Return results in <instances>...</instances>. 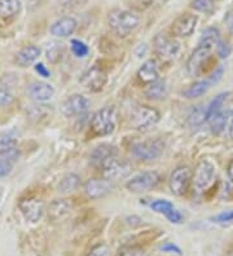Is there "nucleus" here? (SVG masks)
Returning a JSON list of instances; mask_svg holds the SVG:
<instances>
[{
	"label": "nucleus",
	"instance_id": "nucleus-31",
	"mask_svg": "<svg viewBox=\"0 0 233 256\" xmlns=\"http://www.w3.org/2000/svg\"><path fill=\"white\" fill-rule=\"evenodd\" d=\"M193 10H198L202 13H212L215 8L214 0H193L190 4Z\"/></svg>",
	"mask_w": 233,
	"mask_h": 256
},
{
	"label": "nucleus",
	"instance_id": "nucleus-30",
	"mask_svg": "<svg viewBox=\"0 0 233 256\" xmlns=\"http://www.w3.org/2000/svg\"><path fill=\"white\" fill-rule=\"evenodd\" d=\"M206 122V108L202 105L194 106L188 116V124L190 128H197Z\"/></svg>",
	"mask_w": 233,
	"mask_h": 256
},
{
	"label": "nucleus",
	"instance_id": "nucleus-6",
	"mask_svg": "<svg viewBox=\"0 0 233 256\" xmlns=\"http://www.w3.org/2000/svg\"><path fill=\"white\" fill-rule=\"evenodd\" d=\"M161 182V176L155 171H145L141 172L135 178H132L130 182L126 184V188L132 193H146V192L154 189Z\"/></svg>",
	"mask_w": 233,
	"mask_h": 256
},
{
	"label": "nucleus",
	"instance_id": "nucleus-43",
	"mask_svg": "<svg viewBox=\"0 0 233 256\" xmlns=\"http://www.w3.org/2000/svg\"><path fill=\"white\" fill-rule=\"evenodd\" d=\"M162 251H165V252H175V254H179L180 255L181 250L177 246H175L174 244H166L161 247Z\"/></svg>",
	"mask_w": 233,
	"mask_h": 256
},
{
	"label": "nucleus",
	"instance_id": "nucleus-19",
	"mask_svg": "<svg viewBox=\"0 0 233 256\" xmlns=\"http://www.w3.org/2000/svg\"><path fill=\"white\" fill-rule=\"evenodd\" d=\"M73 208V203L69 200H55L48 206V218L53 222H59L70 214Z\"/></svg>",
	"mask_w": 233,
	"mask_h": 256
},
{
	"label": "nucleus",
	"instance_id": "nucleus-25",
	"mask_svg": "<svg viewBox=\"0 0 233 256\" xmlns=\"http://www.w3.org/2000/svg\"><path fill=\"white\" fill-rule=\"evenodd\" d=\"M21 10V2L20 0H0V17L10 18V17L19 14Z\"/></svg>",
	"mask_w": 233,
	"mask_h": 256
},
{
	"label": "nucleus",
	"instance_id": "nucleus-44",
	"mask_svg": "<svg viewBox=\"0 0 233 256\" xmlns=\"http://www.w3.org/2000/svg\"><path fill=\"white\" fill-rule=\"evenodd\" d=\"M224 22H225V25H227L228 30L233 32V10H229V12L225 14V18H224Z\"/></svg>",
	"mask_w": 233,
	"mask_h": 256
},
{
	"label": "nucleus",
	"instance_id": "nucleus-45",
	"mask_svg": "<svg viewBox=\"0 0 233 256\" xmlns=\"http://www.w3.org/2000/svg\"><path fill=\"white\" fill-rule=\"evenodd\" d=\"M227 175H228V178H229L230 182H233V160H230L229 164H228V167H227Z\"/></svg>",
	"mask_w": 233,
	"mask_h": 256
},
{
	"label": "nucleus",
	"instance_id": "nucleus-46",
	"mask_svg": "<svg viewBox=\"0 0 233 256\" xmlns=\"http://www.w3.org/2000/svg\"><path fill=\"white\" fill-rule=\"evenodd\" d=\"M227 256H233V250L232 251H229V252H228V255Z\"/></svg>",
	"mask_w": 233,
	"mask_h": 256
},
{
	"label": "nucleus",
	"instance_id": "nucleus-23",
	"mask_svg": "<svg viewBox=\"0 0 233 256\" xmlns=\"http://www.w3.org/2000/svg\"><path fill=\"white\" fill-rule=\"evenodd\" d=\"M168 94V86L165 79H158L154 83L149 84L145 90V96L153 101L165 100Z\"/></svg>",
	"mask_w": 233,
	"mask_h": 256
},
{
	"label": "nucleus",
	"instance_id": "nucleus-12",
	"mask_svg": "<svg viewBox=\"0 0 233 256\" xmlns=\"http://www.w3.org/2000/svg\"><path fill=\"white\" fill-rule=\"evenodd\" d=\"M90 108V101L83 94H73L68 97L61 105V112L68 118L82 116Z\"/></svg>",
	"mask_w": 233,
	"mask_h": 256
},
{
	"label": "nucleus",
	"instance_id": "nucleus-32",
	"mask_svg": "<svg viewBox=\"0 0 233 256\" xmlns=\"http://www.w3.org/2000/svg\"><path fill=\"white\" fill-rule=\"evenodd\" d=\"M153 211L158 214H163V215H167L170 212L171 210H174V204L170 202V200H154V202L150 204Z\"/></svg>",
	"mask_w": 233,
	"mask_h": 256
},
{
	"label": "nucleus",
	"instance_id": "nucleus-7",
	"mask_svg": "<svg viewBox=\"0 0 233 256\" xmlns=\"http://www.w3.org/2000/svg\"><path fill=\"white\" fill-rule=\"evenodd\" d=\"M193 172L188 166H180L174 172L171 174L170 182H168V186L172 194L181 197L188 192L190 182H192Z\"/></svg>",
	"mask_w": 233,
	"mask_h": 256
},
{
	"label": "nucleus",
	"instance_id": "nucleus-9",
	"mask_svg": "<svg viewBox=\"0 0 233 256\" xmlns=\"http://www.w3.org/2000/svg\"><path fill=\"white\" fill-rule=\"evenodd\" d=\"M108 82V75L100 66H92L87 72L82 75L81 84L83 86L87 91L99 92L105 87Z\"/></svg>",
	"mask_w": 233,
	"mask_h": 256
},
{
	"label": "nucleus",
	"instance_id": "nucleus-35",
	"mask_svg": "<svg viewBox=\"0 0 233 256\" xmlns=\"http://www.w3.org/2000/svg\"><path fill=\"white\" fill-rule=\"evenodd\" d=\"M110 255V250H109V247L106 244H97L90 251L87 256H109Z\"/></svg>",
	"mask_w": 233,
	"mask_h": 256
},
{
	"label": "nucleus",
	"instance_id": "nucleus-15",
	"mask_svg": "<svg viewBox=\"0 0 233 256\" xmlns=\"http://www.w3.org/2000/svg\"><path fill=\"white\" fill-rule=\"evenodd\" d=\"M197 22H198V17L194 14H189V13L181 14L172 25V34L180 38L189 36L196 30Z\"/></svg>",
	"mask_w": 233,
	"mask_h": 256
},
{
	"label": "nucleus",
	"instance_id": "nucleus-14",
	"mask_svg": "<svg viewBox=\"0 0 233 256\" xmlns=\"http://www.w3.org/2000/svg\"><path fill=\"white\" fill-rule=\"evenodd\" d=\"M117 156H118L117 148L109 144H101L93 149L90 160L95 167L103 168V166H105L109 160H112L113 158H117Z\"/></svg>",
	"mask_w": 233,
	"mask_h": 256
},
{
	"label": "nucleus",
	"instance_id": "nucleus-20",
	"mask_svg": "<svg viewBox=\"0 0 233 256\" xmlns=\"http://www.w3.org/2000/svg\"><path fill=\"white\" fill-rule=\"evenodd\" d=\"M20 158V152L15 146L4 148L0 150V178L7 176L12 171V167Z\"/></svg>",
	"mask_w": 233,
	"mask_h": 256
},
{
	"label": "nucleus",
	"instance_id": "nucleus-8",
	"mask_svg": "<svg viewBox=\"0 0 233 256\" xmlns=\"http://www.w3.org/2000/svg\"><path fill=\"white\" fill-rule=\"evenodd\" d=\"M103 176L104 178L109 180V182H118V180H123L132 172V164L126 160H118L113 158L112 160H109L105 166H103Z\"/></svg>",
	"mask_w": 233,
	"mask_h": 256
},
{
	"label": "nucleus",
	"instance_id": "nucleus-41",
	"mask_svg": "<svg viewBox=\"0 0 233 256\" xmlns=\"http://www.w3.org/2000/svg\"><path fill=\"white\" fill-rule=\"evenodd\" d=\"M225 131H227V136L233 140V110L228 112L227 124H225Z\"/></svg>",
	"mask_w": 233,
	"mask_h": 256
},
{
	"label": "nucleus",
	"instance_id": "nucleus-28",
	"mask_svg": "<svg viewBox=\"0 0 233 256\" xmlns=\"http://www.w3.org/2000/svg\"><path fill=\"white\" fill-rule=\"evenodd\" d=\"M219 42H220V32H219V30L215 28H207L202 32L198 46H205V47L212 50V47L217 46Z\"/></svg>",
	"mask_w": 233,
	"mask_h": 256
},
{
	"label": "nucleus",
	"instance_id": "nucleus-17",
	"mask_svg": "<svg viewBox=\"0 0 233 256\" xmlns=\"http://www.w3.org/2000/svg\"><path fill=\"white\" fill-rule=\"evenodd\" d=\"M29 94L37 102H47L55 94V88L46 82H34L29 86Z\"/></svg>",
	"mask_w": 233,
	"mask_h": 256
},
{
	"label": "nucleus",
	"instance_id": "nucleus-27",
	"mask_svg": "<svg viewBox=\"0 0 233 256\" xmlns=\"http://www.w3.org/2000/svg\"><path fill=\"white\" fill-rule=\"evenodd\" d=\"M227 118L228 112H216L215 116H212L211 118L208 119V127H210V131L214 134H220L221 132L225 130V124H227Z\"/></svg>",
	"mask_w": 233,
	"mask_h": 256
},
{
	"label": "nucleus",
	"instance_id": "nucleus-18",
	"mask_svg": "<svg viewBox=\"0 0 233 256\" xmlns=\"http://www.w3.org/2000/svg\"><path fill=\"white\" fill-rule=\"evenodd\" d=\"M77 21L73 17H62L51 26V34L57 38H68L77 30Z\"/></svg>",
	"mask_w": 233,
	"mask_h": 256
},
{
	"label": "nucleus",
	"instance_id": "nucleus-36",
	"mask_svg": "<svg viewBox=\"0 0 233 256\" xmlns=\"http://www.w3.org/2000/svg\"><path fill=\"white\" fill-rule=\"evenodd\" d=\"M223 74H224L223 66H219L217 69H215L214 72H212L210 76H207V82L210 83V86H214L216 84V83H219V82L221 80V78H223Z\"/></svg>",
	"mask_w": 233,
	"mask_h": 256
},
{
	"label": "nucleus",
	"instance_id": "nucleus-21",
	"mask_svg": "<svg viewBox=\"0 0 233 256\" xmlns=\"http://www.w3.org/2000/svg\"><path fill=\"white\" fill-rule=\"evenodd\" d=\"M137 79L144 84H152L159 79L158 66L153 60H148L137 72Z\"/></svg>",
	"mask_w": 233,
	"mask_h": 256
},
{
	"label": "nucleus",
	"instance_id": "nucleus-26",
	"mask_svg": "<svg viewBox=\"0 0 233 256\" xmlns=\"http://www.w3.org/2000/svg\"><path fill=\"white\" fill-rule=\"evenodd\" d=\"M211 87L210 83L206 80H198V82H194L190 87H188L185 91L183 92V96L185 98H197V97H201L208 91V88Z\"/></svg>",
	"mask_w": 233,
	"mask_h": 256
},
{
	"label": "nucleus",
	"instance_id": "nucleus-13",
	"mask_svg": "<svg viewBox=\"0 0 233 256\" xmlns=\"http://www.w3.org/2000/svg\"><path fill=\"white\" fill-rule=\"evenodd\" d=\"M20 210H21L22 215L25 216L28 222H37L42 219L44 214V203L41 200L37 198H29L20 202Z\"/></svg>",
	"mask_w": 233,
	"mask_h": 256
},
{
	"label": "nucleus",
	"instance_id": "nucleus-38",
	"mask_svg": "<svg viewBox=\"0 0 233 256\" xmlns=\"http://www.w3.org/2000/svg\"><path fill=\"white\" fill-rule=\"evenodd\" d=\"M118 256H144V250L141 247H127L123 248Z\"/></svg>",
	"mask_w": 233,
	"mask_h": 256
},
{
	"label": "nucleus",
	"instance_id": "nucleus-33",
	"mask_svg": "<svg viewBox=\"0 0 233 256\" xmlns=\"http://www.w3.org/2000/svg\"><path fill=\"white\" fill-rule=\"evenodd\" d=\"M72 50L75 56L81 57V58L87 56L88 52H90L87 44L83 43L82 40H77V39H73L72 40Z\"/></svg>",
	"mask_w": 233,
	"mask_h": 256
},
{
	"label": "nucleus",
	"instance_id": "nucleus-4",
	"mask_svg": "<svg viewBox=\"0 0 233 256\" xmlns=\"http://www.w3.org/2000/svg\"><path fill=\"white\" fill-rule=\"evenodd\" d=\"M161 116L158 110L150 106H137L131 116V124L137 131H149L159 122Z\"/></svg>",
	"mask_w": 233,
	"mask_h": 256
},
{
	"label": "nucleus",
	"instance_id": "nucleus-10",
	"mask_svg": "<svg viewBox=\"0 0 233 256\" xmlns=\"http://www.w3.org/2000/svg\"><path fill=\"white\" fill-rule=\"evenodd\" d=\"M154 50L162 60H172L180 52V44L166 34H158L154 38Z\"/></svg>",
	"mask_w": 233,
	"mask_h": 256
},
{
	"label": "nucleus",
	"instance_id": "nucleus-11",
	"mask_svg": "<svg viewBox=\"0 0 233 256\" xmlns=\"http://www.w3.org/2000/svg\"><path fill=\"white\" fill-rule=\"evenodd\" d=\"M211 56V48L205 47V46H198L193 50L192 54L186 61V72L192 76H197L199 72L203 70V66L208 61Z\"/></svg>",
	"mask_w": 233,
	"mask_h": 256
},
{
	"label": "nucleus",
	"instance_id": "nucleus-2",
	"mask_svg": "<svg viewBox=\"0 0 233 256\" xmlns=\"http://www.w3.org/2000/svg\"><path fill=\"white\" fill-rule=\"evenodd\" d=\"M117 110L113 106H106L97 110L91 119V130L97 136H108L113 134L117 127Z\"/></svg>",
	"mask_w": 233,
	"mask_h": 256
},
{
	"label": "nucleus",
	"instance_id": "nucleus-5",
	"mask_svg": "<svg viewBox=\"0 0 233 256\" xmlns=\"http://www.w3.org/2000/svg\"><path fill=\"white\" fill-rule=\"evenodd\" d=\"M165 144L161 140L140 141L131 146V153L141 160H154L162 156Z\"/></svg>",
	"mask_w": 233,
	"mask_h": 256
},
{
	"label": "nucleus",
	"instance_id": "nucleus-16",
	"mask_svg": "<svg viewBox=\"0 0 233 256\" xmlns=\"http://www.w3.org/2000/svg\"><path fill=\"white\" fill-rule=\"evenodd\" d=\"M112 182L106 178H91L84 184V192L87 197L91 200H99V198L105 197L106 194L112 190Z\"/></svg>",
	"mask_w": 233,
	"mask_h": 256
},
{
	"label": "nucleus",
	"instance_id": "nucleus-24",
	"mask_svg": "<svg viewBox=\"0 0 233 256\" xmlns=\"http://www.w3.org/2000/svg\"><path fill=\"white\" fill-rule=\"evenodd\" d=\"M81 185V178L77 174H68L61 178L59 184V193L68 194L75 192Z\"/></svg>",
	"mask_w": 233,
	"mask_h": 256
},
{
	"label": "nucleus",
	"instance_id": "nucleus-29",
	"mask_svg": "<svg viewBox=\"0 0 233 256\" xmlns=\"http://www.w3.org/2000/svg\"><path fill=\"white\" fill-rule=\"evenodd\" d=\"M230 96V94H217L216 97H214L212 98V101L210 104H208V106L206 108V122H207L208 119L211 118L212 116H215L216 112H221L223 110V106L224 104H225V101L228 100V97Z\"/></svg>",
	"mask_w": 233,
	"mask_h": 256
},
{
	"label": "nucleus",
	"instance_id": "nucleus-39",
	"mask_svg": "<svg viewBox=\"0 0 233 256\" xmlns=\"http://www.w3.org/2000/svg\"><path fill=\"white\" fill-rule=\"evenodd\" d=\"M211 220L214 222H233V210H229V211H225V212L219 214V215L214 216Z\"/></svg>",
	"mask_w": 233,
	"mask_h": 256
},
{
	"label": "nucleus",
	"instance_id": "nucleus-34",
	"mask_svg": "<svg viewBox=\"0 0 233 256\" xmlns=\"http://www.w3.org/2000/svg\"><path fill=\"white\" fill-rule=\"evenodd\" d=\"M230 52H232V48H230V46L228 42L220 40L219 43H217L216 54H217V56L220 57V58H227V57L230 54Z\"/></svg>",
	"mask_w": 233,
	"mask_h": 256
},
{
	"label": "nucleus",
	"instance_id": "nucleus-3",
	"mask_svg": "<svg viewBox=\"0 0 233 256\" xmlns=\"http://www.w3.org/2000/svg\"><path fill=\"white\" fill-rule=\"evenodd\" d=\"M215 166L214 163L210 162L208 160H202L197 163L194 172L192 176V184L193 188L196 189L198 193L207 190L208 188L215 180Z\"/></svg>",
	"mask_w": 233,
	"mask_h": 256
},
{
	"label": "nucleus",
	"instance_id": "nucleus-40",
	"mask_svg": "<svg viewBox=\"0 0 233 256\" xmlns=\"http://www.w3.org/2000/svg\"><path fill=\"white\" fill-rule=\"evenodd\" d=\"M166 218H167L171 222H174V224H180V222H183V215H181V214L175 208L171 210L170 212L166 215Z\"/></svg>",
	"mask_w": 233,
	"mask_h": 256
},
{
	"label": "nucleus",
	"instance_id": "nucleus-42",
	"mask_svg": "<svg viewBox=\"0 0 233 256\" xmlns=\"http://www.w3.org/2000/svg\"><path fill=\"white\" fill-rule=\"evenodd\" d=\"M34 68H35V72H37L38 74L41 75V76H43V78H48V76H50V75H51L50 70L47 69V66L44 65V64H42V62L35 64Z\"/></svg>",
	"mask_w": 233,
	"mask_h": 256
},
{
	"label": "nucleus",
	"instance_id": "nucleus-1",
	"mask_svg": "<svg viewBox=\"0 0 233 256\" xmlns=\"http://www.w3.org/2000/svg\"><path fill=\"white\" fill-rule=\"evenodd\" d=\"M108 25L115 35L124 38L136 30L140 25V18L130 10H115L109 14Z\"/></svg>",
	"mask_w": 233,
	"mask_h": 256
},
{
	"label": "nucleus",
	"instance_id": "nucleus-37",
	"mask_svg": "<svg viewBox=\"0 0 233 256\" xmlns=\"http://www.w3.org/2000/svg\"><path fill=\"white\" fill-rule=\"evenodd\" d=\"M13 101V97L11 94V92H8V90L0 87V108L8 106L11 105Z\"/></svg>",
	"mask_w": 233,
	"mask_h": 256
},
{
	"label": "nucleus",
	"instance_id": "nucleus-22",
	"mask_svg": "<svg viewBox=\"0 0 233 256\" xmlns=\"http://www.w3.org/2000/svg\"><path fill=\"white\" fill-rule=\"evenodd\" d=\"M42 54V50L37 46H26L20 50L17 56H16V62L19 64L22 68H28L39 58Z\"/></svg>",
	"mask_w": 233,
	"mask_h": 256
}]
</instances>
